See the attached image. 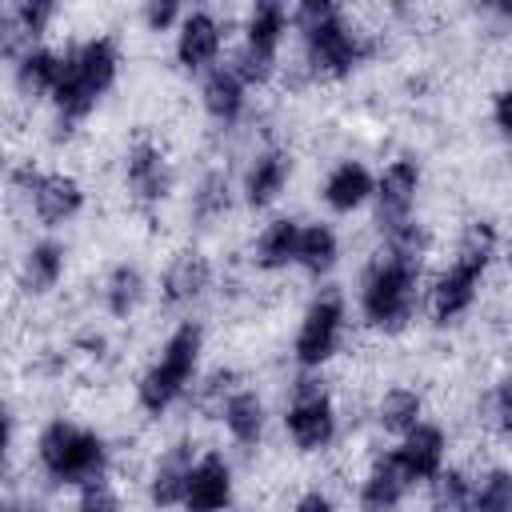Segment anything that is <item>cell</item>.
<instances>
[{
  "instance_id": "obj_12",
  "label": "cell",
  "mask_w": 512,
  "mask_h": 512,
  "mask_svg": "<svg viewBox=\"0 0 512 512\" xmlns=\"http://www.w3.org/2000/svg\"><path fill=\"white\" fill-rule=\"evenodd\" d=\"M420 184H424V172H420V160L416 156H396L384 164V172L376 176L372 184V224L384 232L416 220V200H420Z\"/></svg>"
},
{
  "instance_id": "obj_30",
  "label": "cell",
  "mask_w": 512,
  "mask_h": 512,
  "mask_svg": "<svg viewBox=\"0 0 512 512\" xmlns=\"http://www.w3.org/2000/svg\"><path fill=\"white\" fill-rule=\"evenodd\" d=\"M424 512H472V472L460 464H444L428 484Z\"/></svg>"
},
{
  "instance_id": "obj_21",
  "label": "cell",
  "mask_w": 512,
  "mask_h": 512,
  "mask_svg": "<svg viewBox=\"0 0 512 512\" xmlns=\"http://www.w3.org/2000/svg\"><path fill=\"white\" fill-rule=\"evenodd\" d=\"M64 268H68V248L56 240V236H40L24 248L20 256V268H16V288L32 300L40 296H52L64 280Z\"/></svg>"
},
{
  "instance_id": "obj_26",
  "label": "cell",
  "mask_w": 512,
  "mask_h": 512,
  "mask_svg": "<svg viewBox=\"0 0 512 512\" xmlns=\"http://www.w3.org/2000/svg\"><path fill=\"white\" fill-rule=\"evenodd\" d=\"M340 264V232L328 220H300V240H296V260L292 268H300L308 280H328Z\"/></svg>"
},
{
  "instance_id": "obj_38",
  "label": "cell",
  "mask_w": 512,
  "mask_h": 512,
  "mask_svg": "<svg viewBox=\"0 0 512 512\" xmlns=\"http://www.w3.org/2000/svg\"><path fill=\"white\" fill-rule=\"evenodd\" d=\"M12 440H16V424H12V412L0 404V468L8 464V452H12Z\"/></svg>"
},
{
  "instance_id": "obj_10",
  "label": "cell",
  "mask_w": 512,
  "mask_h": 512,
  "mask_svg": "<svg viewBox=\"0 0 512 512\" xmlns=\"http://www.w3.org/2000/svg\"><path fill=\"white\" fill-rule=\"evenodd\" d=\"M12 188L28 200L32 216L40 220V228H64L84 212V184L72 172L20 164L12 172Z\"/></svg>"
},
{
  "instance_id": "obj_37",
  "label": "cell",
  "mask_w": 512,
  "mask_h": 512,
  "mask_svg": "<svg viewBox=\"0 0 512 512\" xmlns=\"http://www.w3.org/2000/svg\"><path fill=\"white\" fill-rule=\"evenodd\" d=\"M288 512H340V504H336V496H332L328 488H304V492L292 500Z\"/></svg>"
},
{
  "instance_id": "obj_13",
  "label": "cell",
  "mask_w": 512,
  "mask_h": 512,
  "mask_svg": "<svg viewBox=\"0 0 512 512\" xmlns=\"http://www.w3.org/2000/svg\"><path fill=\"white\" fill-rule=\"evenodd\" d=\"M224 20L212 12V8H188L184 20L176 24V44H172V56H176V68L184 76H204L220 64V52H224Z\"/></svg>"
},
{
  "instance_id": "obj_23",
  "label": "cell",
  "mask_w": 512,
  "mask_h": 512,
  "mask_svg": "<svg viewBox=\"0 0 512 512\" xmlns=\"http://www.w3.org/2000/svg\"><path fill=\"white\" fill-rule=\"evenodd\" d=\"M60 80V48L52 44H36V48H20L16 64H12V88L20 100H48L52 88Z\"/></svg>"
},
{
  "instance_id": "obj_22",
  "label": "cell",
  "mask_w": 512,
  "mask_h": 512,
  "mask_svg": "<svg viewBox=\"0 0 512 512\" xmlns=\"http://www.w3.org/2000/svg\"><path fill=\"white\" fill-rule=\"evenodd\" d=\"M200 108L216 128H236L248 112V88L228 64H216L200 76Z\"/></svg>"
},
{
  "instance_id": "obj_17",
  "label": "cell",
  "mask_w": 512,
  "mask_h": 512,
  "mask_svg": "<svg viewBox=\"0 0 512 512\" xmlns=\"http://www.w3.org/2000/svg\"><path fill=\"white\" fill-rule=\"evenodd\" d=\"M212 260L200 248H180L172 252V260L160 272V300L168 308H192L196 300L208 296L212 288Z\"/></svg>"
},
{
  "instance_id": "obj_32",
  "label": "cell",
  "mask_w": 512,
  "mask_h": 512,
  "mask_svg": "<svg viewBox=\"0 0 512 512\" xmlns=\"http://www.w3.org/2000/svg\"><path fill=\"white\" fill-rule=\"evenodd\" d=\"M472 512H512V472L504 464L472 476Z\"/></svg>"
},
{
  "instance_id": "obj_14",
  "label": "cell",
  "mask_w": 512,
  "mask_h": 512,
  "mask_svg": "<svg viewBox=\"0 0 512 512\" xmlns=\"http://www.w3.org/2000/svg\"><path fill=\"white\" fill-rule=\"evenodd\" d=\"M388 460L404 476V484L416 492L448 464V432L436 420H420L412 432L396 440V448H388Z\"/></svg>"
},
{
  "instance_id": "obj_5",
  "label": "cell",
  "mask_w": 512,
  "mask_h": 512,
  "mask_svg": "<svg viewBox=\"0 0 512 512\" xmlns=\"http://www.w3.org/2000/svg\"><path fill=\"white\" fill-rule=\"evenodd\" d=\"M200 356H204V328L200 320H180L164 344L156 348V356L148 360V368L136 380V404L148 420L168 416L200 380Z\"/></svg>"
},
{
  "instance_id": "obj_20",
  "label": "cell",
  "mask_w": 512,
  "mask_h": 512,
  "mask_svg": "<svg viewBox=\"0 0 512 512\" xmlns=\"http://www.w3.org/2000/svg\"><path fill=\"white\" fill-rule=\"evenodd\" d=\"M372 184H376V176L364 160H356V156L336 160L320 180V204L332 216H352L372 200Z\"/></svg>"
},
{
  "instance_id": "obj_36",
  "label": "cell",
  "mask_w": 512,
  "mask_h": 512,
  "mask_svg": "<svg viewBox=\"0 0 512 512\" xmlns=\"http://www.w3.org/2000/svg\"><path fill=\"white\" fill-rule=\"evenodd\" d=\"M508 88H496L492 96H488V116H492V132L500 136V140H508L512 136V112H508Z\"/></svg>"
},
{
  "instance_id": "obj_28",
  "label": "cell",
  "mask_w": 512,
  "mask_h": 512,
  "mask_svg": "<svg viewBox=\"0 0 512 512\" xmlns=\"http://www.w3.org/2000/svg\"><path fill=\"white\" fill-rule=\"evenodd\" d=\"M232 200H236V188L228 180V172L220 168H208L196 188H192V200H188V220L196 228H216L228 212H232Z\"/></svg>"
},
{
  "instance_id": "obj_7",
  "label": "cell",
  "mask_w": 512,
  "mask_h": 512,
  "mask_svg": "<svg viewBox=\"0 0 512 512\" xmlns=\"http://www.w3.org/2000/svg\"><path fill=\"white\" fill-rule=\"evenodd\" d=\"M292 24H288V4L280 0H256L240 24V44L228 60V68L240 76V84L252 88H268L280 72V48L288 40Z\"/></svg>"
},
{
  "instance_id": "obj_8",
  "label": "cell",
  "mask_w": 512,
  "mask_h": 512,
  "mask_svg": "<svg viewBox=\"0 0 512 512\" xmlns=\"http://www.w3.org/2000/svg\"><path fill=\"white\" fill-rule=\"evenodd\" d=\"M348 336V300L340 288H320L308 308L300 312L296 336H292V360L300 372H324Z\"/></svg>"
},
{
  "instance_id": "obj_16",
  "label": "cell",
  "mask_w": 512,
  "mask_h": 512,
  "mask_svg": "<svg viewBox=\"0 0 512 512\" xmlns=\"http://www.w3.org/2000/svg\"><path fill=\"white\" fill-rule=\"evenodd\" d=\"M292 172H296V156L288 148H280V144L260 148L248 160L244 176H240V200H244V208L248 212H268L288 192Z\"/></svg>"
},
{
  "instance_id": "obj_2",
  "label": "cell",
  "mask_w": 512,
  "mask_h": 512,
  "mask_svg": "<svg viewBox=\"0 0 512 512\" xmlns=\"http://www.w3.org/2000/svg\"><path fill=\"white\" fill-rule=\"evenodd\" d=\"M120 64H124V56H120V40L112 32L84 36L60 52V80H56L48 104H52L56 128L64 136H72L100 108V100L116 88Z\"/></svg>"
},
{
  "instance_id": "obj_24",
  "label": "cell",
  "mask_w": 512,
  "mask_h": 512,
  "mask_svg": "<svg viewBox=\"0 0 512 512\" xmlns=\"http://www.w3.org/2000/svg\"><path fill=\"white\" fill-rule=\"evenodd\" d=\"M296 240H300V220L296 216H272L256 232V240L248 248L252 268L256 272H268V276L272 272H288L292 260H296Z\"/></svg>"
},
{
  "instance_id": "obj_11",
  "label": "cell",
  "mask_w": 512,
  "mask_h": 512,
  "mask_svg": "<svg viewBox=\"0 0 512 512\" xmlns=\"http://www.w3.org/2000/svg\"><path fill=\"white\" fill-rule=\"evenodd\" d=\"M124 192L140 208H160L176 192V164L152 136H136L124 148Z\"/></svg>"
},
{
  "instance_id": "obj_18",
  "label": "cell",
  "mask_w": 512,
  "mask_h": 512,
  "mask_svg": "<svg viewBox=\"0 0 512 512\" xmlns=\"http://www.w3.org/2000/svg\"><path fill=\"white\" fill-rule=\"evenodd\" d=\"M196 456H200V448L188 436H180L168 448H160V456H156V464L148 472V504L156 512L180 508V496H184V484H188V472H192Z\"/></svg>"
},
{
  "instance_id": "obj_29",
  "label": "cell",
  "mask_w": 512,
  "mask_h": 512,
  "mask_svg": "<svg viewBox=\"0 0 512 512\" xmlns=\"http://www.w3.org/2000/svg\"><path fill=\"white\" fill-rule=\"evenodd\" d=\"M424 420V396L416 392V388H408V384H392V388H384V396L376 400V428L384 432V436H404V432H412L416 424Z\"/></svg>"
},
{
  "instance_id": "obj_39",
  "label": "cell",
  "mask_w": 512,
  "mask_h": 512,
  "mask_svg": "<svg viewBox=\"0 0 512 512\" xmlns=\"http://www.w3.org/2000/svg\"><path fill=\"white\" fill-rule=\"evenodd\" d=\"M4 48H8V12L0 8V56H4Z\"/></svg>"
},
{
  "instance_id": "obj_9",
  "label": "cell",
  "mask_w": 512,
  "mask_h": 512,
  "mask_svg": "<svg viewBox=\"0 0 512 512\" xmlns=\"http://www.w3.org/2000/svg\"><path fill=\"white\" fill-rule=\"evenodd\" d=\"M284 432H288L292 448L304 452V456L328 452L336 444L340 412H336V400H332V392H328L320 372H300L296 376L288 408H284Z\"/></svg>"
},
{
  "instance_id": "obj_31",
  "label": "cell",
  "mask_w": 512,
  "mask_h": 512,
  "mask_svg": "<svg viewBox=\"0 0 512 512\" xmlns=\"http://www.w3.org/2000/svg\"><path fill=\"white\" fill-rule=\"evenodd\" d=\"M56 16H60L56 4H48V0H24V4H16L8 12V36H20L24 48H36V44H44L48 28L56 24Z\"/></svg>"
},
{
  "instance_id": "obj_35",
  "label": "cell",
  "mask_w": 512,
  "mask_h": 512,
  "mask_svg": "<svg viewBox=\"0 0 512 512\" xmlns=\"http://www.w3.org/2000/svg\"><path fill=\"white\" fill-rule=\"evenodd\" d=\"M484 412H488V424L500 440H508L512 432V400H508V380H496L484 396Z\"/></svg>"
},
{
  "instance_id": "obj_33",
  "label": "cell",
  "mask_w": 512,
  "mask_h": 512,
  "mask_svg": "<svg viewBox=\"0 0 512 512\" xmlns=\"http://www.w3.org/2000/svg\"><path fill=\"white\" fill-rule=\"evenodd\" d=\"M72 512H124V500H120L116 484H112L108 476H100V480L76 488V504H72Z\"/></svg>"
},
{
  "instance_id": "obj_15",
  "label": "cell",
  "mask_w": 512,
  "mask_h": 512,
  "mask_svg": "<svg viewBox=\"0 0 512 512\" xmlns=\"http://www.w3.org/2000/svg\"><path fill=\"white\" fill-rule=\"evenodd\" d=\"M236 504V472H232V460L216 448L200 452L192 472H188V484H184V496H180V508L184 512H232Z\"/></svg>"
},
{
  "instance_id": "obj_19",
  "label": "cell",
  "mask_w": 512,
  "mask_h": 512,
  "mask_svg": "<svg viewBox=\"0 0 512 512\" xmlns=\"http://www.w3.org/2000/svg\"><path fill=\"white\" fill-rule=\"evenodd\" d=\"M216 420L224 424V432H228V440H232L236 448L256 452V448L264 444V432H268V404H264V396H260L256 388L236 384V388L220 400Z\"/></svg>"
},
{
  "instance_id": "obj_25",
  "label": "cell",
  "mask_w": 512,
  "mask_h": 512,
  "mask_svg": "<svg viewBox=\"0 0 512 512\" xmlns=\"http://www.w3.org/2000/svg\"><path fill=\"white\" fill-rule=\"evenodd\" d=\"M408 496H412V488H408L404 476L392 468L388 452H380V456L368 464V472L360 476L356 512H400Z\"/></svg>"
},
{
  "instance_id": "obj_34",
  "label": "cell",
  "mask_w": 512,
  "mask_h": 512,
  "mask_svg": "<svg viewBox=\"0 0 512 512\" xmlns=\"http://www.w3.org/2000/svg\"><path fill=\"white\" fill-rule=\"evenodd\" d=\"M184 4H176V0H148L144 8H140V24H144V32H176V24L184 20Z\"/></svg>"
},
{
  "instance_id": "obj_4",
  "label": "cell",
  "mask_w": 512,
  "mask_h": 512,
  "mask_svg": "<svg viewBox=\"0 0 512 512\" xmlns=\"http://www.w3.org/2000/svg\"><path fill=\"white\" fill-rule=\"evenodd\" d=\"M424 304V264L376 252L360 276V292H356V308L364 328L380 332V336H400L416 312Z\"/></svg>"
},
{
  "instance_id": "obj_6",
  "label": "cell",
  "mask_w": 512,
  "mask_h": 512,
  "mask_svg": "<svg viewBox=\"0 0 512 512\" xmlns=\"http://www.w3.org/2000/svg\"><path fill=\"white\" fill-rule=\"evenodd\" d=\"M108 464H112L108 440L80 420L56 416L36 432V468L56 488H84L108 476Z\"/></svg>"
},
{
  "instance_id": "obj_3",
  "label": "cell",
  "mask_w": 512,
  "mask_h": 512,
  "mask_svg": "<svg viewBox=\"0 0 512 512\" xmlns=\"http://www.w3.org/2000/svg\"><path fill=\"white\" fill-rule=\"evenodd\" d=\"M496 256H500V228L488 216L468 220L460 240H456V252L448 260V268H440L432 276V284L424 288V308H428V320L436 328L460 324L476 308L480 288H484Z\"/></svg>"
},
{
  "instance_id": "obj_27",
  "label": "cell",
  "mask_w": 512,
  "mask_h": 512,
  "mask_svg": "<svg viewBox=\"0 0 512 512\" xmlns=\"http://www.w3.org/2000/svg\"><path fill=\"white\" fill-rule=\"evenodd\" d=\"M144 296H148V280H144V272L136 264L120 260V264L108 268V276L100 284V304H104V312L112 320H132L136 308L144 304Z\"/></svg>"
},
{
  "instance_id": "obj_1",
  "label": "cell",
  "mask_w": 512,
  "mask_h": 512,
  "mask_svg": "<svg viewBox=\"0 0 512 512\" xmlns=\"http://www.w3.org/2000/svg\"><path fill=\"white\" fill-rule=\"evenodd\" d=\"M288 24L300 40L304 72L316 84H340L376 56V40L332 0H300L288 8Z\"/></svg>"
}]
</instances>
